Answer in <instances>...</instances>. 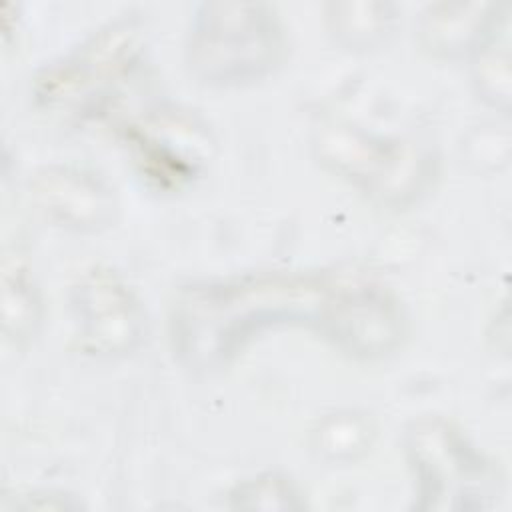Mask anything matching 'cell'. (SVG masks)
<instances>
[{
    "mask_svg": "<svg viewBox=\"0 0 512 512\" xmlns=\"http://www.w3.org/2000/svg\"><path fill=\"white\" fill-rule=\"evenodd\" d=\"M286 56L288 32L268 2H202L184 38V66L206 88L256 84L272 76Z\"/></svg>",
    "mask_w": 512,
    "mask_h": 512,
    "instance_id": "obj_2",
    "label": "cell"
},
{
    "mask_svg": "<svg viewBox=\"0 0 512 512\" xmlns=\"http://www.w3.org/2000/svg\"><path fill=\"white\" fill-rule=\"evenodd\" d=\"M142 20L134 12L118 14L98 26L74 48L44 64L32 82L38 106L84 108L96 112L100 98L136 66L144 48Z\"/></svg>",
    "mask_w": 512,
    "mask_h": 512,
    "instance_id": "obj_5",
    "label": "cell"
},
{
    "mask_svg": "<svg viewBox=\"0 0 512 512\" xmlns=\"http://www.w3.org/2000/svg\"><path fill=\"white\" fill-rule=\"evenodd\" d=\"M396 6L390 2H330L326 26L334 42L350 50L376 48L386 42L396 24Z\"/></svg>",
    "mask_w": 512,
    "mask_h": 512,
    "instance_id": "obj_13",
    "label": "cell"
},
{
    "mask_svg": "<svg viewBox=\"0 0 512 512\" xmlns=\"http://www.w3.org/2000/svg\"><path fill=\"white\" fill-rule=\"evenodd\" d=\"M336 278L324 270H258L188 284L170 304L172 352L184 368L216 372L268 330L318 332Z\"/></svg>",
    "mask_w": 512,
    "mask_h": 512,
    "instance_id": "obj_1",
    "label": "cell"
},
{
    "mask_svg": "<svg viewBox=\"0 0 512 512\" xmlns=\"http://www.w3.org/2000/svg\"><path fill=\"white\" fill-rule=\"evenodd\" d=\"M0 286L2 334L12 346L24 348L40 332L44 302L28 262L18 252L4 254Z\"/></svg>",
    "mask_w": 512,
    "mask_h": 512,
    "instance_id": "obj_11",
    "label": "cell"
},
{
    "mask_svg": "<svg viewBox=\"0 0 512 512\" xmlns=\"http://www.w3.org/2000/svg\"><path fill=\"white\" fill-rule=\"evenodd\" d=\"M230 508L234 510H262V512H286L304 508L302 492L282 472L266 470L254 476L242 478L228 492Z\"/></svg>",
    "mask_w": 512,
    "mask_h": 512,
    "instance_id": "obj_15",
    "label": "cell"
},
{
    "mask_svg": "<svg viewBox=\"0 0 512 512\" xmlns=\"http://www.w3.org/2000/svg\"><path fill=\"white\" fill-rule=\"evenodd\" d=\"M2 510H78L82 502L58 488H28V490H14L4 492L2 496Z\"/></svg>",
    "mask_w": 512,
    "mask_h": 512,
    "instance_id": "obj_16",
    "label": "cell"
},
{
    "mask_svg": "<svg viewBox=\"0 0 512 512\" xmlns=\"http://www.w3.org/2000/svg\"><path fill=\"white\" fill-rule=\"evenodd\" d=\"M318 334L356 360H378L402 346L408 314L400 296L364 274H338Z\"/></svg>",
    "mask_w": 512,
    "mask_h": 512,
    "instance_id": "obj_6",
    "label": "cell"
},
{
    "mask_svg": "<svg viewBox=\"0 0 512 512\" xmlns=\"http://www.w3.org/2000/svg\"><path fill=\"white\" fill-rule=\"evenodd\" d=\"M166 128L168 124L126 122L120 126V134L148 182L162 190H178L196 176L200 158Z\"/></svg>",
    "mask_w": 512,
    "mask_h": 512,
    "instance_id": "obj_10",
    "label": "cell"
},
{
    "mask_svg": "<svg viewBox=\"0 0 512 512\" xmlns=\"http://www.w3.org/2000/svg\"><path fill=\"white\" fill-rule=\"evenodd\" d=\"M470 76L476 94L502 114L510 112L512 72H510V10L500 6L488 32L470 52Z\"/></svg>",
    "mask_w": 512,
    "mask_h": 512,
    "instance_id": "obj_12",
    "label": "cell"
},
{
    "mask_svg": "<svg viewBox=\"0 0 512 512\" xmlns=\"http://www.w3.org/2000/svg\"><path fill=\"white\" fill-rule=\"evenodd\" d=\"M30 200L52 224L96 234L110 228L118 216L116 190L94 170L78 164H46L28 180Z\"/></svg>",
    "mask_w": 512,
    "mask_h": 512,
    "instance_id": "obj_8",
    "label": "cell"
},
{
    "mask_svg": "<svg viewBox=\"0 0 512 512\" xmlns=\"http://www.w3.org/2000/svg\"><path fill=\"white\" fill-rule=\"evenodd\" d=\"M404 454L418 510H482L502 492V474L464 430L444 416H422L404 430Z\"/></svg>",
    "mask_w": 512,
    "mask_h": 512,
    "instance_id": "obj_4",
    "label": "cell"
},
{
    "mask_svg": "<svg viewBox=\"0 0 512 512\" xmlns=\"http://www.w3.org/2000/svg\"><path fill=\"white\" fill-rule=\"evenodd\" d=\"M376 428L372 418L356 410L328 414L314 430V450L332 462H348L360 458L374 440Z\"/></svg>",
    "mask_w": 512,
    "mask_h": 512,
    "instance_id": "obj_14",
    "label": "cell"
},
{
    "mask_svg": "<svg viewBox=\"0 0 512 512\" xmlns=\"http://www.w3.org/2000/svg\"><path fill=\"white\" fill-rule=\"evenodd\" d=\"M70 310L78 348L98 360L136 352L148 332L146 310L138 294L112 266H90L74 280Z\"/></svg>",
    "mask_w": 512,
    "mask_h": 512,
    "instance_id": "obj_7",
    "label": "cell"
},
{
    "mask_svg": "<svg viewBox=\"0 0 512 512\" xmlns=\"http://www.w3.org/2000/svg\"><path fill=\"white\" fill-rule=\"evenodd\" d=\"M502 4L494 2H434L416 20L418 44L434 58L470 56L492 26Z\"/></svg>",
    "mask_w": 512,
    "mask_h": 512,
    "instance_id": "obj_9",
    "label": "cell"
},
{
    "mask_svg": "<svg viewBox=\"0 0 512 512\" xmlns=\"http://www.w3.org/2000/svg\"><path fill=\"white\" fill-rule=\"evenodd\" d=\"M312 152L324 170L348 182L368 200L404 208L418 200L438 174V158L410 138L386 136L342 118L312 128Z\"/></svg>",
    "mask_w": 512,
    "mask_h": 512,
    "instance_id": "obj_3",
    "label": "cell"
}]
</instances>
